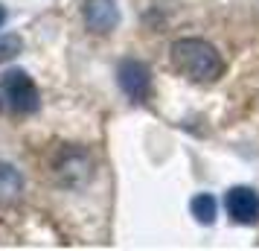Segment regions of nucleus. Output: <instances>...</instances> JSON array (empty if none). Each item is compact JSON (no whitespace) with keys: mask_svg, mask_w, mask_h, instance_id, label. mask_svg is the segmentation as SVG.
<instances>
[{"mask_svg":"<svg viewBox=\"0 0 259 251\" xmlns=\"http://www.w3.org/2000/svg\"><path fill=\"white\" fill-rule=\"evenodd\" d=\"M18 50H21V38H18V35H6L3 41H0V61L12 59Z\"/></svg>","mask_w":259,"mask_h":251,"instance_id":"8","label":"nucleus"},{"mask_svg":"<svg viewBox=\"0 0 259 251\" xmlns=\"http://www.w3.org/2000/svg\"><path fill=\"white\" fill-rule=\"evenodd\" d=\"M189 207H192V216L198 219L201 225H210L212 219H215V199H212L210 193H201V196H195Z\"/></svg>","mask_w":259,"mask_h":251,"instance_id":"7","label":"nucleus"},{"mask_svg":"<svg viewBox=\"0 0 259 251\" xmlns=\"http://www.w3.org/2000/svg\"><path fill=\"white\" fill-rule=\"evenodd\" d=\"M84 24L99 35L111 32L119 24V9L114 0H88L84 3Z\"/></svg>","mask_w":259,"mask_h":251,"instance_id":"5","label":"nucleus"},{"mask_svg":"<svg viewBox=\"0 0 259 251\" xmlns=\"http://www.w3.org/2000/svg\"><path fill=\"white\" fill-rule=\"evenodd\" d=\"M21 187H24L21 175H18L12 167L0 164V202H9V199H15V196L21 193Z\"/></svg>","mask_w":259,"mask_h":251,"instance_id":"6","label":"nucleus"},{"mask_svg":"<svg viewBox=\"0 0 259 251\" xmlns=\"http://www.w3.org/2000/svg\"><path fill=\"white\" fill-rule=\"evenodd\" d=\"M117 79H119V88H122L134 102H143L146 96L152 94V73H149V67L137 59L119 61Z\"/></svg>","mask_w":259,"mask_h":251,"instance_id":"3","label":"nucleus"},{"mask_svg":"<svg viewBox=\"0 0 259 251\" xmlns=\"http://www.w3.org/2000/svg\"><path fill=\"white\" fill-rule=\"evenodd\" d=\"M6 24V9H3V6H0V26Z\"/></svg>","mask_w":259,"mask_h":251,"instance_id":"9","label":"nucleus"},{"mask_svg":"<svg viewBox=\"0 0 259 251\" xmlns=\"http://www.w3.org/2000/svg\"><path fill=\"white\" fill-rule=\"evenodd\" d=\"M172 64L178 73H184L187 79L198 85H210L215 79H222L224 61L219 56V50L207 44L204 38H181L172 44Z\"/></svg>","mask_w":259,"mask_h":251,"instance_id":"1","label":"nucleus"},{"mask_svg":"<svg viewBox=\"0 0 259 251\" xmlns=\"http://www.w3.org/2000/svg\"><path fill=\"white\" fill-rule=\"evenodd\" d=\"M3 96L15 114H32L41 105V94H38L35 82L24 70H9L3 76Z\"/></svg>","mask_w":259,"mask_h":251,"instance_id":"2","label":"nucleus"},{"mask_svg":"<svg viewBox=\"0 0 259 251\" xmlns=\"http://www.w3.org/2000/svg\"><path fill=\"white\" fill-rule=\"evenodd\" d=\"M227 213L239 225H253L259 219V196L250 187H230L227 190Z\"/></svg>","mask_w":259,"mask_h":251,"instance_id":"4","label":"nucleus"}]
</instances>
